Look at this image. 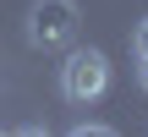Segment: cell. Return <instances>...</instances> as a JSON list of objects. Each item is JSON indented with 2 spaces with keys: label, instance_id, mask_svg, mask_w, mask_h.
Segmentation results:
<instances>
[{
  "label": "cell",
  "instance_id": "3957f363",
  "mask_svg": "<svg viewBox=\"0 0 148 137\" xmlns=\"http://www.w3.org/2000/svg\"><path fill=\"white\" fill-rule=\"evenodd\" d=\"M132 49H137V60H143V55H148V16H143V22H137V27H132Z\"/></svg>",
  "mask_w": 148,
  "mask_h": 137
},
{
  "label": "cell",
  "instance_id": "277c9868",
  "mask_svg": "<svg viewBox=\"0 0 148 137\" xmlns=\"http://www.w3.org/2000/svg\"><path fill=\"white\" fill-rule=\"evenodd\" d=\"M66 137H115V132H110V126H93V121H88V126H71Z\"/></svg>",
  "mask_w": 148,
  "mask_h": 137
},
{
  "label": "cell",
  "instance_id": "8992f818",
  "mask_svg": "<svg viewBox=\"0 0 148 137\" xmlns=\"http://www.w3.org/2000/svg\"><path fill=\"white\" fill-rule=\"evenodd\" d=\"M11 137H49L44 126H22V132H11Z\"/></svg>",
  "mask_w": 148,
  "mask_h": 137
},
{
  "label": "cell",
  "instance_id": "5b68a950",
  "mask_svg": "<svg viewBox=\"0 0 148 137\" xmlns=\"http://www.w3.org/2000/svg\"><path fill=\"white\" fill-rule=\"evenodd\" d=\"M137 88L148 93V55H143V66H137Z\"/></svg>",
  "mask_w": 148,
  "mask_h": 137
},
{
  "label": "cell",
  "instance_id": "7a4b0ae2",
  "mask_svg": "<svg viewBox=\"0 0 148 137\" xmlns=\"http://www.w3.org/2000/svg\"><path fill=\"white\" fill-rule=\"evenodd\" d=\"M77 0H33L27 5V44L33 49H66L77 38Z\"/></svg>",
  "mask_w": 148,
  "mask_h": 137
},
{
  "label": "cell",
  "instance_id": "6da1fadb",
  "mask_svg": "<svg viewBox=\"0 0 148 137\" xmlns=\"http://www.w3.org/2000/svg\"><path fill=\"white\" fill-rule=\"evenodd\" d=\"M110 93V60L104 49H71L60 60V99L66 104H93Z\"/></svg>",
  "mask_w": 148,
  "mask_h": 137
},
{
  "label": "cell",
  "instance_id": "52a82bcc",
  "mask_svg": "<svg viewBox=\"0 0 148 137\" xmlns=\"http://www.w3.org/2000/svg\"><path fill=\"white\" fill-rule=\"evenodd\" d=\"M0 137H11V132H0Z\"/></svg>",
  "mask_w": 148,
  "mask_h": 137
}]
</instances>
